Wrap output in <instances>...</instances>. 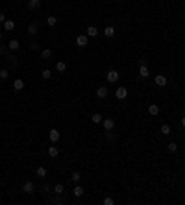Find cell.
I'll list each match as a JSON object with an SVG mask.
<instances>
[{
  "instance_id": "obj_28",
  "label": "cell",
  "mask_w": 185,
  "mask_h": 205,
  "mask_svg": "<svg viewBox=\"0 0 185 205\" xmlns=\"http://www.w3.org/2000/svg\"><path fill=\"white\" fill-rule=\"evenodd\" d=\"M70 179L74 181V183H80V179H81V176H80V172H74L72 174V177H70Z\"/></svg>"
},
{
  "instance_id": "obj_22",
  "label": "cell",
  "mask_w": 185,
  "mask_h": 205,
  "mask_svg": "<svg viewBox=\"0 0 185 205\" xmlns=\"http://www.w3.org/2000/svg\"><path fill=\"white\" fill-rule=\"evenodd\" d=\"M159 131L163 133V135H170V126H168V124H163V126H161V129H159Z\"/></svg>"
},
{
  "instance_id": "obj_21",
  "label": "cell",
  "mask_w": 185,
  "mask_h": 205,
  "mask_svg": "<svg viewBox=\"0 0 185 205\" xmlns=\"http://www.w3.org/2000/svg\"><path fill=\"white\" fill-rule=\"evenodd\" d=\"M54 192H56V194H59V196H61V194H63V192H65V187H63V185H61V183H57V185H56V187H54Z\"/></svg>"
},
{
  "instance_id": "obj_13",
  "label": "cell",
  "mask_w": 185,
  "mask_h": 205,
  "mask_svg": "<svg viewBox=\"0 0 185 205\" xmlns=\"http://www.w3.org/2000/svg\"><path fill=\"white\" fill-rule=\"evenodd\" d=\"M104 35L106 37H113V35H115V28H113V26H106L104 28Z\"/></svg>"
},
{
  "instance_id": "obj_6",
  "label": "cell",
  "mask_w": 185,
  "mask_h": 205,
  "mask_svg": "<svg viewBox=\"0 0 185 205\" xmlns=\"http://www.w3.org/2000/svg\"><path fill=\"white\" fill-rule=\"evenodd\" d=\"M156 85H157V87H165V85H167V76L157 74V76H156Z\"/></svg>"
},
{
  "instance_id": "obj_8",
  "label": "cell",
  "mask_w": 185,
  "mask_h": 205,
  "mask_svg": "<svg viewBox=\"0 0 185 205\" xmlns=\"http://www.w3.org/2000/svg\"><path fill=\"white\" fill-rule=\"evenodd\" d=\"M76 45L80 46V48L87 46V35H78V37H76Z\"/></svg>"
},
{
  "instance_id": "obj_7",
  "label": "cell",
  "mask_w": 185,
  "mask_h": 205,
  "mask_svg": "<svg viewBox=\"0 0 185 205\" xmlns=\"http://www.w3.org/2000/svg\"><path fill=\"white\" fill-rule=\"evenodd\" d=\"M33 190H35V187H33V183H31V181H26V183L22 185V192H26V194H31Z\"/></svg>"
},
{
  "instance_id": "obj_25",
  "label": "cell",
  "mask_w": 185,
  "mask_h": 205,
  "mask_svg": "<svg viewBox=\"0 0 185 205\" xmlns=\"http://www.w3.org/2000/svg\"><path fill=\"white\" fill-rule=\"evenodd\" d=\"M35 174H37L39 177H46V168H43V166H39L37 170H35Z\"/></svg>"
},
{
  "instance_id": "obj_17",
  "label": "cell",
  "mask_w": 185,
  "mask_h": 205,
  "mask_svg": "<svg viewBox=\"0 0 185 205\" xmlns=\"http://www.w3.org/2000/svg\"><path fill=\"white\" fill-rule=\"evenodd\" d=\"M48 155L54 159V157H57V155H59V150H57L56 146H50V148H48Z\"/></svg>"
},
{
  "instance_id": "obj_2",
  "label": "cell",
  "mask_w": 185,
  "mask_h": 205,
  "mask_svg": "<svg viewBox=\"0 0 185 205\" xmlns=\"http://www.w3.org/2000/svg\"><path fill=\"white\" fill-rule=\"evenodd\" d=\"M139 76H141V78H148V76H150V70H148V67H146V63H144V59H143V61H141Z\"/></svg>"
},
{
  "instance_id": "obj_24",
  "label": "cell",
  "mask_w": 185,
  "mask_h": 205,
  "mask_svg": "<svg viewBox=\"0 0 185 205\" xmlns=\"http://www.w3.org/2000/svg\"><path fill=\"white\" fill-rule=\"evenodd\" d=\"M41 57H43V59H48V57H52V50H50V48L43 50V52H41Z\"/></svg>"
},
{
  "instance_id": "obj_11",
  "label": "cell",
  "mask_w": 185,
  "mask_h": 205,
  "mask_svg": "<svg viewBox=\"0 0 185 205\" xmlns=\"http://www.w3.org/2000/svg\"><path fill=\"white\" fill-rule=\"evenodd\" d=\"M96 96L98 98H108V87H98L96 89Z\"/></svg>"
},
{
  "instance_id": "obj_18",
  "label": "cell",
  "mask_w": 185,
  "mask_h": 205,
  "mask_svg": "<svg viewBox=\"0 0 185 205\" xmlns=\"http://www.w3.org/2000/svg\"><path fill=\"white\" fill-rule=\"evenodd\" d=\"M46 24H48V26H50V28H54V26H56V24H57V19H56V17H54V15H50V17H48V19H46Z\"/></svg>"
},
{
  "instance_id": "obj_34",
  "label": "cell",
  "mask_w": 185,
  "mask_h": 205,
  "mask_svg": "<svg viewBox=\"0 0 185 205\" xmlns=\"http://www.w3.org/2000/svg\"><path fill=\"white\" fill-rule=\"evenodd\" d=\"M182 126H183V128H185V116L182 118Z\"/></svg>"
},
{
  "instance_id": "obj_20",
  "label": "cell",
  "mask_w": 185,
  "mask_h": 205,
  "mask_svg": "<svg viewBox=\"0 0 185 205\" xmlns=\"http://www.w3.org/2000/svg\"><path fill=\"white\" fill-rule=\"evenodd\" d=\"M102 120H104V116H102L100 113H94V115H93V124H100Z\"/></svg>"
},
{
  "instance_id": "obj_29",
  "label": "cell",
  "mask_w": 185,
  "mask_h": 205,
  "mask_svg": "<svg viewBox=\"0 0 185 205\" xmlns=\"http://www.w3.org/2000/svg\"><path fill=\"white\" fill-rule=\"evenodd\" d=\"M167 150H168V152H176V150H178V144H176V142H168Z\"/></svg>"
},
{
  "instance_id": "obj_5",
  "label": "cell",
  "mask_w": 185,
  "mask_h": 205,
  "mask_svg": "<svg viewBox=\"0 0 185 205\" xmlns=\"http://www.w3.org/2000/svg\"><path fill=\"white\" fill-rule=\"evenodd\" d=\"M59 137H61V135H59V131H57V129L52 128V129L48 131V139L52 140V142H57V140H59Z\"/></svg>"
},
{
  "instance_id": "obj_30",
  "label": "cell",
  "mask_w": 185,
  "mask_h": 205,
  "mask_svg": "<svg viewBox=\"0 0 185 205\" xmlns=\"http://www.w3.org/2000/svg\"><path fill=\"white\" fill-rule=\"evenodd\" d=\"M7 76H9V72H7L6 69H2V70H0V80H7Z\"/></svg>"
},
{
  "instance_id": "obj_26",
  "label": "cell",
  "mask_w": 185,
  "mask_h": 205,
  "mask_svg": "<svg viewBox=\"0 0 185 205\" xmlns=\"http://www.w3.org/2000/svg\"><path fill=\"white\" fill-rule=\"evenodd\" d=\"M56 69L59 70V72H65V70H67V63H63V61H59V63H57V65H56Z\"/></svg>"
},
{
  "instance_id": "obj_14",
  "label": "cell",
  "mask_w": 185,
  "mask_h": 205,
  "mask_svg": "<svg viewBox=\"0 0 185 205\" xmlns=\"http://www.w3.org/2000/svg\"><path fill=\"white\" fill-rule=\"evenodd\" d=\"M7 46H9V50H13V52H15V50H19V48H21V45H19V41H17V39H11V41H9V45H7Z\"/></svg>"
},
{
  "instance_id": "obj_10",
  "label": "cell",
  "mask_w": 185,
  "mask_h": 205,
  "mask_svg": "<svg viewBox=\"0 0 185 205\" xmlns=\"http://www.w3.org/2000/svg\"><path fill=\"white\" fill-rule=\"evenodd\" d=\"M148 113H150L152 116H157V115H159V107H157L156 104H150V105H148Z\"/></svg>"
},
{
  "instance_id": "obj_9",
  "label": "cell",
  "mask_w": 185,
  "mask_h": 205,
  "mask_svg": "<svg viewBox=\"0 0 185 205\" xmlns=\"http://www.w3.org/2000/svg\"><path fill=\"white\" fill-rule=\"evenodd\" d=\"M13 89H15V91H17V93H21V91H22V89H24V81H22V80H21V78H17V80H15V81H13Z\"/></svg>"
},
{
  "instance_id": "obj_16",
  "label": "cell",
  "mask_w": 185,
  "mask_h": 205,
  "mask_svg": "<svg viewBox=\"0 0 185 205\" xmlns=\"http://www.w3.org/2000/svg\"><path fill=\"white\" fill-rule=\"evenodd\" d=\"M41 6V0H28V7L30 9H37Z\"/></svg>"
},
{
  "instance_id": "obj_31",
  "label": "cell",
  "mask_w": 185,
  "mask_h": 205,
  "mask_svg": "<svg viewBox=\"0 0 185 205\" xmlns=\"http://www.w3.org/2000/svg\"><path fill=\"white\" fill-rule=\"evenodd\" d=\"M113 203H115V200H113V198H109V196H108V198H104V205H113Z\"/></svg>"
},
{
  "instance_id": "obj_23",
  "label": "cell",
  "mask_w": 185,
  "mask_h": 205,
  "mask_svg": "<svg viewBox=\"0 0 185 205\" xmlns=\"http://www.w3.org/2000/svg\"><path fill=\"white\" fill-rule=\"evenodd\" d=\"M28 33H30V35H35V33H37V24H35V22H31V24L28 26Z\"/></svg>"
},
{
  "instance_id": "obj_35",
  "label": "cell",
  "mask_w": 185,
  "mask_h": 205,
  "mask_svg": "<svg viewBox=\"0 0 185 205\" xmlns=\"http://www.w3.org/2000/svg\"><path fill=\"white\" fill-rule=\"evenodd\" d=\"M0 39H2V31H0Z\"/></svg>"
},
{
  "instance_id": "obj_15",
  "label": "cell",
  "mask_w": 185,
  "mask_h": 205,
  "mask_svg": "<svg viewBox=\"0 0 185 205\" xmlns=\"http://www.w3.org/2000/svg\"><path fill=\"white\" fill-rule=\"evenodd\" d=\"M4 30H6V31L15 30V22L13 21H4Z\"/></svg>"
},
{
  "instance_id": "obj_4",
  "label": "cell",
  "mask_w": 185,
  "mask_h": 205,
  "mask_svg": "<svg viewBox=\"0 0 185 205\" xmlns=\"http://www.w3.org/2000/svg\"><path fill=\"white\" fill-rule=\"evenodd\" d=\"M115 96L119 98V100H124V98L128 96V89H126V87H119V89L115 91Z\"/></svg>"
},
{
  "instance_id": "obj_12",
  "label": "cell",
  "mask_w": 185,
  "mask_h": 205,
  "mask_svg": "<svg viewBox=\"0 0 185 205\" xmlns=\"http://www.w3.org/2000/svg\"><path fill=\"white\" fill-rule=\"evenodd\" d=\"M83 192H85V190H83V188H81V187H80V185H78V183H76V187H74L72 194L76 196V198H81V196H83Z\"/></svg>"
},
{
  "instance_id": "obj_1",
  "label": "cell",
  "mask_w": 185,
  "mask_h": 205,
  "mask_svg": "<svg viewBox=\"0 0 185 205\" xmlns=\"http://www.w3.org/2000/svg\"><path fill=\"white\" fill-rule=\"evenodd\" d=\"M102 126H104L106 131H111V129L115 128V120H113V118H104V120H102Z\"/></svg>"
},
{
  "instance_id": "obj_19",
  "label": "cell",
  "mask_w": 185,
  "mask_h": 205,
  "mask_svg": "<svg viewBox=\"0 0 185 205\" xmlns=\"http://www.w3.org/2000/svg\"><path fill=\"white\" fill-rule=\"evenodd\" d=\"M98 35V30L94 28V26H89L87 28V37H96Z\"/></svg>"
},
{
  "instance_id": "obj_33",
  "label": "cell",
  "mask_w": 185,
  "mask_h": 205,
  "mask_svg": "<svg viewBox=\"0 0 185 205\" xmlns=\"http://www.w3.org/2000/svg\"><path fill=\"white\" fill-rule=\"evenodd\" d=\"M6 19H4V13H0V22H4Z\"/></svg>"
},
{
  "instance_id": "obj_32",
  "label": "cell",
  "mask_w": 185,
  "mask_h": 205,
  "mask_svg": "<svg viewBox=\"0 0 185 205\" xmlns=\"http://www.w3.org/2000/svg\"><path fill=\"white\" fill-rule=\"evenodd\" d=\"M30 48H31V50H39V45H37V43H31Z\"/></svg>"
},
{
  "instance_id": "obj_3",
  "label": "cell",
  "mask_w": 185,
  "mask_h": 205,
  "mask_svg": "<svg viewBox=\"0 0 185 205\" xmlns=\"http://www.w3.org/2000/svg\"><path fill=\"white\" fill-rule=\"evenodd\" d=\"M108 81L109 83H117V81H119V72H117V70H109L108 72Z\"/></svg>"
},
{
  "instance_id": "obj_27",
  "label": "cell",
  "mask_w": 185,
  "mask_h": 205,
  "mask_svg": "<svg viewBox=\"0 0 185 205\" xmlns=\"http://www.w3.org/2000/svg\"><path fill=\"white\" fill-rule=\"evenodd\" d=\"M41 76H43V80H50V76H52V72H50L48 69H45V70L41 72Z\"/></svg>"
}]
</instances>
